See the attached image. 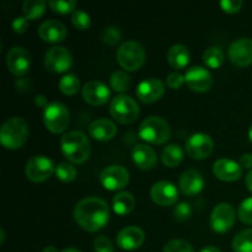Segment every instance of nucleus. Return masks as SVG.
Returning a JSON list of instances; mask_svg holds the SVG:
<instances>
[{
  "mask_svg": "<svg viewBox=\"0 0 252 252\" xmlns=\"http://www.w3.org/2000/svg\"><path fill=\"white\" fill-rule=\"evenodd\" d=\"M26 176L32 182H43L48 180L56 171L53 161L44 155L32 157L26 164Z\"/></svg>",
  "mask_w": 252,
  "mask_h": 252,
  "instance_id": "nucleus-8",
  "label": "nucleus"
},
{
  "mask_svg": "<svg viewBox=\"0 0 252 252\" xmlns=\"http://www.w3.org/2000/svg\"><path fill=\"white\" fill-rule=\"evenodd\" d=\"M150 197L157 204L161 207L172 206L179 198V189L170 181H158L150 189Z\"/></svg>",
  "mask_w": 252,
  "mask_h": 252,
  "instance_id": "nucleus-16",
  "label": "nucleus"
},
{
  "mask_svg": "<svg viewBox=\"0 0 252 252\" xmlns=\"http://www.w3.org/2000/svg\"><path fill=\"white\" fill-rule=\"evenodd\" d=\"M167 63L174 69H184L186 68L187 64L189 63V49L184 44H174L170 47L166 54Z\"/></svg>",
  "mask_w": 252,
  "mask_h": 252,
  "instance_id": "nucleus-25",
  "label": "nucleus"
},
{
  "mask_svg": "<svg viewBox=\"0 0 252 252\" xmlns=\"http://www.w3.org/2000/svg\"><path fill=\"white\" fill-rule=\"evenodd\" d=\"M179 186L182 193L186 196H196L203 189L204 177L198 170L189 169L182 172L179 180Z\"/></svg>",
  "mask_w": 252,
  "mask_h": 252,
  "instance_id": "nucleus-22",
  "label": "nucleus"
},
{
  "mask_svg": "<svg viewBox=\"0 0 252 252\" xmlns=\"http://www.w3.org/2000/svg\"><path fill=\"white\" fill-rule=\"evenodd\" d=\"M61 149L69 161L83 164L90 158L91 144L85 133L70 130L61 138Z\"/></svg>",
  "mask_w": 252,
  "mask_h": 252,
  "instance_id": "nucleus-2",
  "label": "nucleus"
},
{
  "mask_svg": "<svg viewBox=\"0 0 252 252\" xmlns=\"http://www.w3.org/2000/svg\"><path fill=\"white\" fill-rule=\"evenodd\" d=\"M71 24L74 25L75 29L85 31L91 26V17L84 10H75L71 15Z\"/></svg>",
  "mask_w": 252,
  "mask_h": 252,
  "instance_id": "nucleus-34",
  "label": "nucleus"
},
{
  "mask_svg": "<svg viewBox=\"0 0 252 252\" xmlns=\"http://www.w3.org/2000/svg\"><path fill=\"white\" fill-rule=\"evenodd\" d=\"M7 69L15 76L25 75L31 66V56L24 47L15 46L6 54Z\"/></svg>",
  "mask_w": 252,
  "mask_h": 252,
  "instance_id": "nucleus-15",
  "label": "nucleus"
},
{
  "mask_svg": "<svg viewBox=\"0 0 252 252\" xmlns=\"http://www.w3.org/2000/svg\"><path fill=\"white\" fill-rule=\"evenodd\" d=\"M249 138H250V140L252 142V125H251L250 129H249Z\"/></svg>",
  "mask_w": 252,
  "mask_h": 252,
  "instance_id": "nucleus-51",
  "label": "nucleus"
},
{
  "mask_svg": "<svg viewBox=\"0 0 252 252\" xmlns=\"http://www.w3.org/2000/svg\"><path fill=\"white\" fill-rule=\"evenodd\" d=\"M111 116L122 125L133 123L139 116L138 102L130 96L121 94L112 98L110 105Z\"/></svg>",
  "mask_w": 252,
  "mask_h": 252,
  "instance_id": "nucleus-6",
  "label": "nucleus"
},
{
  "mask_svg": "<svg viewBox=\"0 0 252 252\" xmlns=\"http://www.w3.org/2000/svg\"><path fill=\"white\" fill-rule=\"evenodd\" d=\"M243 167L240 164L228 158H220L213 164V174L221 181L233 182L243 176Z\"/></svg>",
  "mask_w": 252,
  "mask_h": 252,
  "instance_id": "nucleus-19",
  "label": "nucleus"
},
{
  "mask_svg": "<svg viewBox=\"0 0 252 252\" xmlns=\"http://www.w3.org/2000/svg\"><path fill=\"white\" fill-rule=\"evenodd\" d=\"M228 58L239 68L252 64V38L243 37L234 41L228 49Z\"/></svg>",
  "mask_w": 252,
  "mask_h": 252,
  "instance_id": "nucleus-13",
  "label": "nucleus"
},
{
  "mask_svg": "<svg viewBox=\"0 0 252 252\" xmlns=\"http://www.w3.org/2000/svg\"><path fill=\"white\" fill-rule=\"evenodd\" d=\"M83 98L93 106L105 105L111 97V91L105 83L98 80H90L81 89Z\"/></svg>",
  "mask_w": 252,
  "mask_h": 252,
  "instance_id": "nucleus-18",
  "label": "nucleus"
},
{
  "mask_svg": "<svg viewBox=\"0 0 252 252\" xmlns=\"http://www.w3.org/2000/svg\"><path fill=\"white\" fill-rule=\"evenodd\" d=\"M94 250L95 252H113V244L107 236H96L94 240Z\"/></svg>",
  "mask_w": 252,
  "mask_h": 252,
  "instance_id": "nucleus-39",
  "label": "nucleus"
},
{
  "mask_svg": "<svg viewBox=\"0 0 252 252\" xmlns=\"http://www.w3.org/2000/svg\"><path fill=\"white\" fill-rule=\"evenodd\" d=\"M101 38L105 43L110 44V46H115L121 41V31L117 27L108 26L103 29L102 33H101Z\"/></svg>",
  "mask_w": 252,
  "mask_h": 252,
  "instance_id": "nucleus-38",
  "label": "nucleus"
},
{
  "mask_svg": "<svg viewBox=\"0 0 252 252\" xmlns=\"http://www.w3.org/2000/svg\"><path fill=\"white\" fill-rule=\"evenodd\" d=\"M238 217L244 224L252 225V197L241 202L238 208Z\"/></svg>",
  "mask_w": 252,
  "mask_h": 252,
  "instance_id": "nucleus-36",
  "label": "nucleus"
},
{
  "mask_svg": "<svg viewBox=\"0 0 252 252\" xmlns=\"http://www.w3.org/2000/svg\"><path fill=\"white\" fill-rule=\"evenodd\" d=\"M38 36L44 42L59 43L66 37V27L58 20H46L38 27Z\"/></svg>",
  "mask_w": 252,
  "mask_h": 252,
  "instance_id": "nucleus-21",
  "label": "nucleus"
},
{
  "mask_svg": "<svg viewBox=\"0 0 252 252\" xmlns=\"http://www.w3.org/2000/svg\"><path fill=\"white\" fill-rule=\"evenodd\" d=\"M239 164L243 169H252V154L251 153H246L239 160Z\"/></svg>",
  "mask_w": 252,
  "mask_h": 252,
  "instance_id": "nucleus-44",
  "label": "nucleus"
},
{
  "mask_svg": "<svg viewBox=\"0 0 252 252\" xmlns=\"http://www.w3.org/2000/svg\"><path fill=\"white\" fill-rule=\"evenodd\" d=\"M0 235H1V239H0V243H4V238H5V234H4V229H0Z\"/></svg>",
  "mask_w": 252,
  "mask_h": 252,
  "instance_id": "nucleus-50",
  "label": "nucleus"
},
{
  "mask_svg": "<svg viewBox=\"0 0 252 252\" xmlns=\"http://www.w3.org/2000/svg\"><path fill=\"white\" fill-rule=\"evenodd\" d=\"M129 172L122 165H111L100 174V182L108 191H118L129 182Z\"/></svg>",
  "mask_w": 252,
  "mask_h": 252,
  "instance_id": "nucleus-11",
  "label": "nucleus"
},
{
  "mask_svg": "<svg viewBox=\"0 0 252 252\" xmlns=\"http://www.w3.org/2000/svg\"><path fill=\"white\" fill-rule=\"evenodd\" d=\"M135 206V199L130 192L128 191H121L113 197L112 199V207L113 211L120 216H126V214L130 213Z\"/></svg>",
  "mask_w": 252,
  "mask_h": 252,
  "instance_id": "nucleus-26",
  "label": "nucleus"
},
{
  "mask_svg": "<svg viewBox=\"0 0 252 252\" xmlns=\"http://www.w3.org/2000/svg\"><path fill=\"white\" fill-rule=\"evenodd\" d=\"M225 61L224 52L219 47H209L203 53V63L211 69H218Z\"/></svg>",
  "mask_w": 252,
  "mask_h": 252,
  "instance_id": "nucleus-31",
  "label": "nucleus"
},
{
  "mask_svg": "<svg viewBox=\"0 0 252 252\" xmlns=\"http://www.w3.org/2000/svg\"><path fill=\"white\" fill-rule=\"evenodd\" d=\"M117 133V127L108 118H97L89 125V134L100 142L111 140Z\"/></svg>",
  "mask_w": 252,
  "mask_h": 252,
  "instance_id": "nucleus-23",
  "label": "nucleus"
},
{
  "mask_svg": "<svg viewBox=\"0 0 252 252\" xmlns=\"http://www.w3.org/2000/svg\"><path fill=\"white\" fill-rule=\"evenodd\" d=\"M244 2L241 0H223L220 1V7L223 11L228 12V14H235V12L240 11L243 7Z\"/></svg>",
  "mask_w": 252,
  "mask_h": 252,
  "instance_id": "nucleus-42",
  "label": "nucleus"
},
{
  "mask_svg": "<svg viewBox=\"0 0 252 252\" xmlns=\"http://www.w3.org/2000/svg\"><path fill=\"white\" fill-rule=\"evenodd\" d=\"M214 142L212 137L206 133H194L186 140L185 149L187 155L194 160H203L212 154Z\"/></svg>",
  "mask_w": 252,
  "mask_h": 252,
  "instance_id": "nucleus-9",
  "label": "nucleus"
},
{
  "mask_svg": "<svg viewBox=\"0 0 252 252\" xmlns=\"http://www.w3.org/2000/svg\"><path fill=\"white\" fill-rule=\"evenodd\" d=\"M236 219L235 208L230 203H219L213 208L211 214L212 229L217 233H225L234 226Z\"/></svg>",
  "mask_w": 252,
  "mask_h": 252,
  "instance_id": "nucleus-10",
  "label": "nucleus"
},
{
  "mask_svg": "<svg viewBox=\"0 0 252 252\" xmlns=\"http://www.w3.org/2000/svg\"><path fill=\"white\" fill-rule=\"evenodd\" d=\"M43 122L49 132L58 134L64 132L70 123V112L62 102H49L43 110Z\"/></svg>",
  "mask_w": 252,
  "mask_h": 252,
  "instance_id": "nucleus-7",
  "label": "nucleus"
},
{
  "mask_svg": "<svg viewBox=\"0 0 252 252\" xmlns=\"http://www.w3.org/2000/svg\"><path fill=\"white\" fill-rule=\"evenodd\" d=\"M48 5L54 12L69 14V12L75 11L76 1L75 0H49Z\"/></svg>",
  "mask_w": 252,
  "mask_h": 252,
  "instance_id": "nucleus-35",
  "label": "nucleus"
},
{
  "mask_svg": "<svg viewBox=\"0 0 252 252\" xmlns=\"http://www.w3.org/2000/svg\"><path fill=\"white\" fill-rule=\"evenodd\" d=\"M43 252H59V251L57 250V248H54V246L49 245V246H46V248H44Z\"/></svg>",
  "mask_w": 252,
  "mask_h": 252,
  "instance_id": "nucleus-48",
  "label": "nucleus"
},
{
  "mask_svg": "<svg viewBox=\"0 0 252 252\" xmlns=\"http://www.w3.org/2000/svg\"><path fill=\"white\" fill-rule=\"evenodd\" d=\"M234 252H252V229L239 231L233 239Z\"/></svg>",
  "mask_w": 252,
  "mask_h": 252,
  "instance_id": "nucleus-29",
  "label": "nucleus"
},
{
  "mask_svg": "<svg viewBox=\"0 0 252 252\" xmlns=\"http://www.w3.org/2000/svg\"><path fill=\"white\" fill-rule=\"evenodd\" d=\"M145 57H147V53L143 44L134 39L123 42L117 49L118 64L128 71H134L139 69L144 64Z\"/></svg>",
  "mask_w": 252,
  "mask_h": 252,
  "instance_id": "nucleus-5",
  "label": "nucleus"
},
{
  "mask_svg": "<svg viewBox=\"0 0 252 252\" xmlns=\"http://www.w3.org/2000/svg\"><path fill=\"white\" fill-rule=\"evenodd\" d=\"M144 231L135 225H129L123 228L117 234V244L121 249L127 251L139 249L144 243Z\"/></svg>",
  "mask_w": 252,
  "mask_h": 252,
  "instance_id": "nucleus-20",
  "label": "nucleus"
},
{
  "mask_svg": "<svg viewBox=\"0 0 252 252\" xmlns=\"http://www.w3.org/2000/svg\"><path fill=\"white\" fill-rule=\"evenodd\" d=\"M73 64L70 51L63 46H54L44 56V65L53 73H64Z\"/></svg>",
  "mask_w": 252,
  "mask_h": 252,
  "instance_id": "nucleus-12",
  "label": "nucleus"
},
{
  "mask_svg": "<svg viewBox=\"0 0 252 252\" xmlns=\"http://www.w3.org/2000/svg\"><path fill=\"white\" fill-rule=\"evenodd\" d=\"M80 79L75 75V74H65L62 76L61 80L58 83V88L64 95H75L80 90Z\"/></svg>",
  "mask_w": 252,
  "mask_h": 252,
  "instance_id": "nucleus-30",
  "label": "nucleus"
},
{
  "mask_svg": "<svg viewBox=\"0 0 252 252\" xmlns=\"http://www.w3.org/2000/svg\"><path fill=\"white\" fill-rule=\"evenodd\" d=\"M161 160L165 166L176 167L184 160V150L179 144H169L162 149Z\"/></svg>",
  "mask_w": 252,
  "mask_h": 252,
  "instance_id": "nucleus-27",
  "label": "nucleus"
},
{
  "mask_svg": "<svg viewBox=\"0 0 252 252\" xmlns=\"http://www.w3.org/2000/svg\"><path fill=\"white\" fill-rule=\"evenodd\" d=\"M245 184H246V187L249 189V191L252 192V170L251 171H249V174L246 175Z\"/></svg>",
  "mask_w": 252,
  "mask_h": 252,
  "instance_id": "nucleus-46",
  "label": "nucleus"
},
{
  "mask_svg": "<svg viewBox=\"0 0 252 252\" xmlns=\"http://www.w3.org/2000/svg\"><path fill=\"white\" fill-rule=\"evenodd\" d=\"M34 103H36L38 107L43 108V110L49 105L48 100H47V97L44 95H37L36 97H34Z\"/></svg>",
  "mask_w": 252,
  "mask_h": 252,
  "instance_id": "nucleus-45",
  "label": "nucleus"
},
{
  "mask_svg": "<svg viewBox=\"0 0 252 252\" xmlns=\"http://www.w3.org/2000/svg\"><path fill=\"white\" fill-rule=\"evenodd\" d=\"M47 2L44 0H25L22 12L27 20H37L44 14Z\"/></svg>",
  "mask_w": 252,
  "mask_h": 252,
  "instance_id": "nucleus-28",
  "label": "nucleus"
},
{
  "mask_svg": "<svg viewBox=\"0 0 252 252\" xmlns=\"http://www.w3.org/2000/svg\"><path fill=\"white\" fill-rule=\"evenodd\" d=\"M132 159L139 169L150 170L157 165L158 155L148 144H137L132 149Z\"/></svg>",
  "mask_w": 252,
  "mask_h": 252,
  "instance_id": "nucleus-24",
  "label": "nucleus"
},
{
  "mask_svg": "<svg viewBox=\"0 0 252 252\" xmlns=\"http://www.w3.org/2000/svg\"><path fill=\"white\" fill-rule=\"evenodd\" d=\"M61 252H81V251L78 250V249H75V248H65V249H63Z\"/></svg>",
  "mask_w": 252,
  "mask_h": 252,
  "instance_id": "nucleus-49",
  "label": "nucleus"
},
{
  "mask_svg": "<svg viewBox=\"0 0 252 252\" xmlns=\"http://www.w3.org/2000/svg\"><path fill=\"white\" fill-rule=\"evenodd\" d=\"M192 208L186 202H181L174 208V217L177 220H187L191 217Z\"/></svg>",
  "mask_w": 252,
  "mask_h": 252,
  "instance_id": "nucleus-41",
  "label": "nucleus"
},
{
  "mask_svg": "<svg viewBox=\"0 0 252 252\" xmlns=\"http://www.w3.org/2000/svg\"><path fill=\"white\" fill-rule=\"evenodd\" d=\"M199 252H221L220 249L216 248V246H206V248L202 249Z\"/></svg>",
  "mask_w": 252,
  "mask_h": 252,
  "instance_id": "nucleus-47",
  "label": "nucleus"
},
{
  "mask_svg": "<svg viewBox=\"0 0 252 252\" xmlns=\"http://www.w3.org/2000/svg\"><path fill=\"white\" fill-rule=\"evenodd\" d=\"M110 85L117 93H125L130 88V76L123 70L113 71L110 78Z\"/></svg>",
  "mask_w": 252,
  "mask_h": 252,
  "instance_id": "nucleus-32",
  "label": "nucleus"
},
{
  "mask_svg": "<svg viewBox=\"0 0 252 252\" xmlns=\"http://www.w3.org/2000/svg\"><path fill=\"white\" fill-rule=\"evenodd\" d=\"M164 252H194L193 246L182 239H174L165 245Z\"/></svg>",
  "mask_w": 252,
  "mask_h": 252,
  "instance_id": "nucleus-37",
  "label": "nucleus"
},
{
  "mask_svg": "<svg viewBox=\"0 0 252 252\" xmlns=\"http://www.w3.org/2000/svg\"><path fill=\"white\" fill-rule=\"evenodd\" d=\"M29 138V125L22 117H10L0 128V142L6 149L16 150L26 143Z\"/></svg>",
  "mask_w": 252,
  "mask_h": 252,
  "instance_id": "nucleus-3",
  "label": "nucleus"
},
{
  "mask_svg": "<svg viewBox=\"0 0 252 252\" xmlns=\"http://www.w3.org/2000/svg\"><path fill=\"white\" fill-rule=\"evenodd\" d=\"M11 26L16 33H24L29 29V20L25 16H17L12 20Z\"/></svg>",
  "mask_w": 252,
  "mask_h": 252,
  "instance_id": "nucleus-43",
  "label": "nucleus"
},
{
  "mask_svg": "<svg viewBox=\"0 0 252 252\" xmlns=\"http://www.w3.org/2000/svg\"><path fill=\"white\" fill-rule=\"evenodd\" d=\"M76 223L90 233H96L110 220L108 204L98 197H85L76 203L74 208Z\"/></svg>",
  "mask_w": 252,
  "mask_h": 252,
  "instance_id": "nucleus-1",
  "label": "nucleus"
},
{
  "mask_svg": "<svg viewBox=\"0 0 252 252\" xmlns=\"http://www.w3.org/2000/svg\"><path fill=\"white\" fill-rule=\"evenodd\" d=\"M185 83H186L185 75H182L179 71H172L166 76V85L172 90H179L184 86Z\"/></svg>",
  "mask_w": 252,
  "mask_h": 252,
  "instance_id": "nucleus-40",
  "label": "nucleus"
},
{
  "mask_svg": "<svg viewBox=\"0 0 252 252\" xmlns=\"http://www.w3.org/2000/svg\"><path fill=\"white\" fill-rule=\"evenodd\" d=\"M185 81L192 91L204 93V91H208L213 85V76L211 71L204 66L193 65L187 69L185 74Z\"/></svg>",
  "mask_w": 252,
  "mask_h": 252,
  "instance_id": "nucleus-14",
  "label": "nucleus"
},
{
  "mask_svg": "<svg viewBox=\"0 0 252 252\" xmlns=\"http://www.w3.org/2000/svg\"><path fill=\"white\" fill-rule=\"evenodd\" d=\"M165 93V84L159 78H147L137 86L138 98L144 103H153L160 100Z\"/></svg>",
  "mask_w": 252,
  "mask_h": 252,
  "instance_id": "nucleus-17",
  "label": "nucleus"
},
{
  "mask_svg": "<svg viewBox=\"0 0 252 252\" xmlns=\"http://www.w3.org/2000/svg\"><path fill=\"white\" fill-rule=\"evenodd\" d=\"M140 139L152 144H164L171 137L170 125L160 116H149L139 126Z\"/></svg>",
  "mask_w": 252,
  "mask_h": 252,
  "instance_id": "nucleus-4",
  "label": "nucleus"
},
{
  "mask_svg": "<svg viewBox=\"0 0 252 252\" xmlns=\"http://www.w3.org/2000/svg\"><path fill=\"white\" fill-rule=\"evenodd\" d=\"M56 174L57 179L62 182H71L76 179L78 176V170L70 162H59L56 166Z\"/></svg>",
  "mask_w": 252,
  "mask_h": 252,
  "instance_id": "nucleus-33",
  "label": "nucleus"
}]
</instances>
